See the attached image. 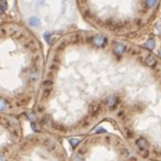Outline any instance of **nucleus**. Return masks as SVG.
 <instances>
[{"label":"nucleus","instance_id":"1","mask_svg":"<svg viewBox=\"0 0 161 161\" xmlns=\"http://www.w3.org/2000/svg\"><path fill=\"white\" fill-rule=\"evenodd\" d=\"M105 42H106L105 38H104V36H102V35H96L95 38L93 39V43H94L95 46H103Z\"/></svg>","mask_w":161,"mask_h":161},{"label":"nucleus","instance_id":"2","mask_svg":"<svg viewBox=\"0 0 161 161\" xmlns=\"http://www.w3.org/2000/svg\"><path fill=\"white\" fill-rule=\"evenodd\" d=\"M137 145H138V147L140 148L141 150H145V149L148 148V141L145 138H139L137 140Z\"/></svg>","mask_w":161,"mask_h":161},{"label":"nucleus","instance_id":"3","mask_svg":"<svg viewBox=\"0 0 161 161\" xmlns=\"http://www.w3.org/2000/svg\"><path fill=\"white\" fill-rule=\"evenodd\" d=\"M114 51H115L116 54H121L125 51V46L121 43H116L115 46H114Z\"/></svg>","mask_w":161,"mask_h":161},{"label":"nucleus","instance_id":"4","mask_svg":"<svg viewBox=\"0 0 161 161\" xmlns=\"http://www.w3.org/2000/svg\"><path fill=\"white\" fill-rule=\"evenodd\" d=\"M146 64L148 66H152L156 64V59L152 55H149L148 57H146Z\"/></svg>","mask_w":161,"mask_h":161},{"label":"nucleus","instance_id":"5","mask_svg":"<svg viewBox=\"0 0 161 161\" xmlns=\"http://www.w3.org/2000/svg\"><path fill=\"white\" fill-rule=\"evenodd\" d=\"M106 103H107V105L111 107V106H114L117 103V98H116L115 96H111V97H108L106 99Z\"/></svg>","mask_w":161,"mask_h":161},{"label":"nucleus","instance_id":"6","mask_svg":"<svg viewBox=\"0 0 161 161\" xmlns=\"http://www.w3.org/2000/svg\"><path fill=\"white\" fill-rule=\"evenodd\" d=\"M146 46L148 48V49H150V50H152V49H155V40H152V39H150V40H148L146 42Z\"/></svg>","mask_w":161,"mask_h":161},{"label":"nucleus","instance_id":"7","mask_svg":"<svg viewBox=\"0 0 161 161\" xmlns=\"http://www.w3.org/2000/svg\"><path fill=\"white\" fill-rule=\"evenodd\" d=\"M30 24L33 25V27H38V25H39V19L35 18V17L30 18Z\"/></svg>","mask_w":161,"mask_h":161},{"label":"nucleus","instance_id":"8","mask_svg":"<svg viewBox=\"0 0 161 161\" xmlns=\"http://www.w3.org/2000/svg\"><path fill=\"white\" fill-rule=\"evenodd\" d=\"M78 142H80V140H78V139H70V144L73 147H75L76 145L78 144Z\"/></svg>","mask_w":161,"mask_h":161},{"label":"nucleus","instance_id":"9","mask_svg":"<svg viewBox=\"0 0 161 161\" xmlns=\"http://www.w3.org/2000/svg\"><path fill=\"white\" fill-rule=\"evenodd\" d=\"M146 4L148 6H150V7H153L157 4V1H146Z\"/></svg>","mask_w":161,"mask_h":161},{"label":"nucleus","instance_id":"10","mask_svg":"<svg viewBox=\"0 0 161 161\" xmlns=\"http://www.w3.org/2000/svg\"><path fill=\"white\" fill-rule=\"evenodd\" d=\"M97 132H105V129H98Z\"/></svg>","mask_w":161,"mask_h":161}]
</instances>
